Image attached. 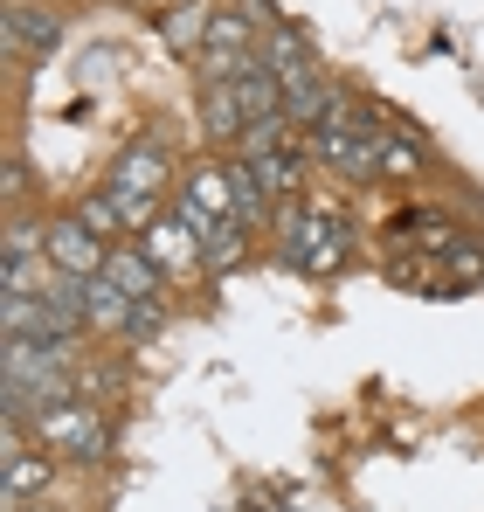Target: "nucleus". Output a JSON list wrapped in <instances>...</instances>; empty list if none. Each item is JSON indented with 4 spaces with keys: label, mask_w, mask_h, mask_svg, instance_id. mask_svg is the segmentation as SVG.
I'll return each instance as SVG.
<instances>
[{
    "label": "nucleus",
    "mask_w": 484,
    "mask_h": 512,
    "mask_svg": "<svg viewBox=\"0 0 484 512\" xmlns=\"http://www.w3.org/2000/svg\"><path fill=\"white\" fill-rule=\"evenodd\" d=\"M104 256H111V243L83 222V215H56L49 222V243H42V263L56 270V277H77V284H90L97 270H104Z\"/></svg>",
    "instance_id": "obj_5"
},
{
    "label": "nucleus",
    "mask_w": 484,
    "mask_h": 512,
    "mask_svg": "<svg viewBox=\"0 0 484 512\" xmlns=\"http://www.w3.org/2000/svg\"><path fill=\"white\" fill-rule=\"evenodd\" d=\"M7 194H14V201L28 194V160H14V167H7Z\"/></svg>",
    "instance_id": "obj_19"
},
{
    "label": "nucleus",
    "mask_w": 484,
    "mask_h": 512,
    "mask_svg": "<svg viewBox=\"0 0 484 512\" xmlns=\"http://www.w3.org/2000/svg\"><path fill=\"white\" fill-rule=\"evenodd\" d=\"M97 277H111V284H118L125 298H139V305H160V291H166V270L146 250H111Z\"/></svg>",
    "instance_id": "obj_10"
},
{
    "label": "nucleus",
    "mask_w": 484,
    "mask_h": 512,
    "mask_svg": "<svg viewBox=\"0 0 484 512\" xmlns=\"http://www.w3.org/2000/svg\"><path fill=\"white\" fill-rule=\"evenodd\" d=\"M277 250H284V263H298L305 277H332L346 263V215L325 208V194L312 208H291L284 229H277Z\"/></svg>",
    "instance_id": "obj_1"
},
{
    "label": "nucleus",
    "mask_w": 484,
    "mask_h": 512,
    "mask_svg": "<svg viewBox=\"0 0 484 512\" xmlns=\"http://www.w3.org/2000/svg\"><path fill=\"white\" fill-rule=\"evenodd\" d=\"M201 118H208V132H215V139H236V146H242L249 111H242L236 77H208V84H201Z\"/></svg>",
    "instance_id": "obj_11"
},
{
    "label": "nucleus",
    "mask_w": 484,
    "mask_h": 512,
    "mask_svg": "<svg viewBox=\"0 0 484 512\" xmlns=\"http://www.w3.org/2000/svg\"><path fill=\"white\" fill-rule=\"evenodd\" d=\"M139 250L153 256L166 277H173V270H194V263H208V256H201V229H194L187 215H160V222L146 229V243H139Z\"/></svg>",
    "instance_id": "obj_9"
},
{
    "label": "nucleus",
    "mask_w": 484,
    "mask_h": 512,
    "mask_svg": "<svg viewBox=\"0 0 484 512\" xmlns=\"http://www.w3.org/2000/svg\"><path fill=\"white\" fill-rule=\"evenodd\" d=\"M49 485H56V457L28 450V423H7V506L49 499Z\"/></svg>",
    "instance_id": "obj_7"
},
{
    "label": "nucleus",
    "mask_w": 484,
    "mask_h": 512,
    "mask_svg": "<svg viewBox=\"0 0 484 512\" xmlns=\"http://www.w3.org/2000/svg\"><path fill=\"white\" fill-rule=\"evenodd\" d=\"M422 167H429V153H422L408 132H388V139H381V173H388V180H415Z\"/></svg>",
    "instance_id": "obj_17"
},
{
    "label": "nucleus",
    "mask_w": 484,
    "mask_h": 512,
    "mask_svg": "<svg viewBox=\"0 0 484 512\" xmlns=\"http://www.w3.org/2000/svg\"><path fill=\"white\" fill-rule=\"evenodd\" d=\"M35 443L49 450V457H77V464H97L104 457V409L97 402H49V409H35Z\"/></svg>",
    "instance_id": "obj_3"
},
{
    "label": "nucleus",
    "mask_w": 484,
    "mask_h": 512,
    "mask_svg": "<svg viewBox=\"0 0 484 512\" xmlns=\"http://www.w3.org/2000/svg\"><path fill=\"white\" fill-rule=\"evenodd\" d=\"M63 42V21L49 7H7V49L14 56H49Z\"/></svg>",
    "instance_id": "obj_12"
},
{
    "label": "nucleus",
    "mask_w": 484,
    "mask_h": 512,
    "mask_svg": "<svg viewBox=\"0 0 484 512\" xmlns=\"http://www.w3.org/2000/svg\"><path fill=\"white\" fill-rule=\"evenodd\" d=\"M305 153H312L319 167L346 173V180H367V173H381V139H374V132H360L346 111L305 132Z\"/></svg>",
    "instance_id": "obj_4"
},
{
    "label": "nucleus",
    "mask_w": 484,
    "mask_h": 512,
    "mask_svg": "<svg viewBox=\"0 0 484 512\" xmlns=\"http://www.w3.org/2000/svg\"><path fill=\"white\" fill-rule=\"evenodd\" d=\"M388 277L408 284V291H443V284H450L443 256H395V263H388Z\"/></svg>",
    "instance_id": "obj_16"
},
{
    "label": "nucleus",
    "mask_w": 484,
    "mask_h": 512,
    "mask_svg": "<svg viewBox=\"0 0 484 512\" xmlns=\"http://www.w3.org/2000/svg\"><path fill=\"white\" fill-rule=\"evenodd\" d=\"M201 256H208L215 270H236L242 256H249V222H215V229L201 236Z\"/></svg>",
    "instance_id": "obj_14"
},
{
    "label": "nucleus",
    "mask_w": 484,
    "mask_h": 512,
    "mask_svg": "<svg viewBox=\"0 0 484 512\" xmlns=\"http://www.w3.org/2000/svg\"><path fill=\"white\" fill-rule=\"evenodd\" d=\"M180 215L208 236L215 222H236V167H194L180 180Z\"/></svg>",
    "instance_id": "obj_6"
},
{
    "label": "nucleus",
    "mask_w": 484,
    "mask_h": 512,
    "mask_svg": "<svg viewBox=\"0 0 484 512\" xmlns=\"http://www.w3.org/2000/svg\"><path fill=\"white\" fill-rule=\"evenodd\" d=\"M104 187L118 194V208H125V222H132V229H153V222H160V194H166V153L153 146V139L125 146Z\"/></svg>",
    "instance_id": "obj_2"
},
{
    "label": "nucleus",
    "mask_w": 484,
    "mask_h": 512,
    "mask_svg": "<svg viewBox=\"0 0 484 512\" xmlns=\"http://www.w3.org/2000/svg\"><path fill=\"white\" fill-rule=\"evenodd\" d=\"M83 305H90V326H97V333H153V326H160V305L125 298L111 277H90V284H83Z\"/></svg>",
    "instance_id": "obj_8"
},
{
    "label": "nucleus",
    "mask_w": 484,
    "mask_h": 512,
    "mask_svg": "<svg viewBox=\"0 0 484 512\" xmlns=\"http://www.w3.org/2000/svg\"><path fill=\"white\" fill-rule=\"evenodd\" d=\"M443 270H450V277H478L484 250H478V243H450V263H443Z\"/></svg>",
    "instance_id": "obj_18"
},
{
    "label": "nucleus",
    "mask_w": 484,
    "mask_h": 512,
    "mask_svg": "<svg viewBox=\"0 0 484 512\" xmlns=\"http://www.w3.org/2000/svg\"><path fill=\"white\" fill-rule=\"evenodd\" d=\"M77 215H83V222H90V229H97V236H104V243H111V236H125V229H132V222H125V208H118V194H111V187H97V194H83V201H77ZM111 250H118V243H111Z\"/></svg>",
    "instance_id": "obj_15"
},
{
    "label": "nucleus",
    "mask_w": 484,
    "mask_h": 512,
    "mask_svg": "<svg viewBox=\"0 0 484 512\" xmlns=\"http://www.w3.org/2000/svg\"><path fill=\"white\" fill-rule=\"evenodd\" d=\"M208 7H194V0H180V7H166V21H160V35L173 42V49H208Z\"/></svg>",
    "instance_id": "obj_13"
}]
</instances>
